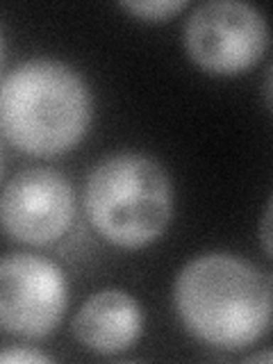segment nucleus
Here are the masks:
<instances>
[{
    "mask_svg": "<svg viewBox=\"0 0 273 364\" xmlns=\"http://www.w3.org/2000/svg\"><path fill=\"white\" fill-rule=\"evenodd\" d=\"M173 307L193 339L219 350H242L269 333L273 284L244 257L205 253L178 271Z\"/></svg>",
    "mask_w": 273,
    "mask_h": 364,
    "instance_id": "nucleus-1",
    "label": "nucleus"
},
{
    "mask_svg": "<svg viewBox=\"0 0 273 364\" xmlns=\"http://www.w3.org/2000/svg\"><path fill=\"white\" fill-rule=\"evenodd\" d=\"M94 119V98L73 66L37 57L5 73L0 128L16 151L60 157L77 148Z\"/></svg>",
    "mask_w": 273,
    "mask_h": 364,
    "instance_id": "nucleus-2",
    "label": "nucleus"
},
{
    "mask_svg": "<svg viewBox=\"0 0 273 364\" xmlns=\"http://www.w3.org/2000/svg\"><path fill=\"white\" fill-rule=\"evenodd\" d=\"M85 210L105 242L125 250L146 248L173 219V185L151 155L114 153L87 176Z\"/></svg>",
    "mask_w": 273,
    "mask_h": 364,
    "instance_id": "nucleus-3",
    "label": "nucleus"
},
{
    "mask_svg": "<svg viewBox=\"0 0 273 364\" xmlns=\"http://www.w3.org/2000/svg\"><path fill=\"white\" fill-rule=\"evenodd\" d=\"M189 60L214 75H237L255 66L269 48L264 14L242 0H208L185 21Z\"/></svg>",
    "mask_w": 273,
    "mask_h": 364,
    "instance_id": "nucleus-4",
    "label": "nucleus"
},
{
    "mask_svg": "<svg viewBox=\"0 0 273 364\" xmlns=\"http://www.w3.org/2000/svg\"><path fill=\"white\" fill-rule=\"evenodd\" d=\"M68 287L60 264L34 253H9L0 262V326L7 335L43 339L60 328Z\"/></svg>",
    "mask_w": 273,
    "mask_h": 364,
    "instance_id": "nucleus-5",
    "label": "nucleus"
},
{
    "mask_svg": "<svg viewBox=\"0 0 273 364\" xmlns=\"http://www.w3.org/2000/svg\"><path fill=\"white\" fill-rule=\"evenodd\" d=\"M75 216V193L60 171L32 166L5 182L0 219L5 232L30 246L62 239Z\"/></svg>",
    "mask_w": 273,
    "mask_h": 364,
    "instance_id": "nucleus-6",
    "label": "nucleus"
},
{
    "mask_svg": "<svg viewBox=\"0 0 273 364\" xmlns=\"http://www.w3.org/2000/svg\"><path fill=\"white\" fill-rule=\"evenodd\" d=\"M144 333V312L123 289H100L80 305L73 335L96 355H119L132 348Z\"/></svg>",
    "mask_w": 273,
    "mask_h": 364,
    "instance_id": "nucleus-7",
    "label": "nucleus"
},
{
    "mask_svg": "<svg viewBox=\"0 0 273 364\" xmlns=\"http://www.w3.org/2000/svg\"><path fill=\"white\" fill-rule=\"evenodd\" d=\"M119 7L141 21L162 23L180 14L187 3L185 0H128V3H119Z\"/></svg>",
    "mask_w": 273,
    "mask_h": 364,
    "instance_id": "nucleus-8",
    "label": "nucleus"
},
{
    "mask_svg": "<svg viewBox=\"0 0 273 364\" xmlns=\"http://www.w3.org/2000/svg\"><path fill=\"white\" fill-rule=\"evenodd\" d=\"M0 362L5 364H48L50 358L46 353L30 346H7L0 353Z\"/></svg>",
    "mask_w": 273,
    "mask_h": 364,
    "instance_id": "nucleus-9",
    "label": "nucleus"
},
{
    "mask_svg": "<svg viewBox=\"0 0 273 364\" xmlns=\"http://www.w3.org/2000/svg\"><path fill=\"white\" fill-rule=\"evenodd\" d=\"M259 242L264 246L267 253L273 257V198L267 203L264 212H262L259 219Z\"/></svg>",
    "mask_w": 273,
    "mask_h": 364,
    "instance_id": "nucleus-10",
    "label": "nucleus"
},
{
    "mask_svg": "<svg viewBox=\"0 0 273 364\" xmlns=\"http://www.w3.org/2000/svg\"><path fill=\"white\" fill-rule=\"evenodd\" d=\"M262 96H264L267 107L273 112V62L267 68V75H264V85H262Z\"/></svg>",
    "mask_w": 273,
    "mask_h": 364,
    "instance_id": "nucleus-11",
    "label": "nucleus"
},
{
    "mask_svg": "<svg viewBox=\"0 0 273 364\" xmlns=\"http://www.w3.org/2000/svg\"><path fill=\"white\" fill-rule=\"evenodd\" d=\"M244 362H273V350H262V353H253V355L244 358Z\"/></svg>",
    "mask_w": 273,
    "mask_h": 364,
    "instance_id": "nucleus-12",
    "label": "nucleus"
}]
</instances>
